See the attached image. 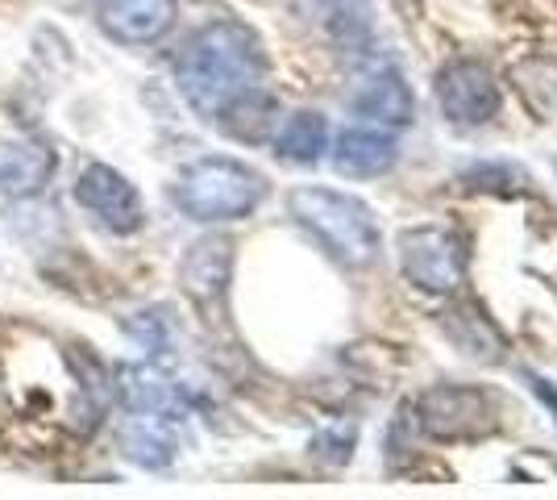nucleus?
I'll return each instance as SVG.
<instances>
[{
    "label": "nucleus",
    "instance_id": "14",
    "mask_svg": "<svg viewBox=\"0 0 557 500\" xmlns=\"http://www.w3.org/2000/svg\"><path fill=\"white\" fill-rule=\"evenodd\" d=\"M54 150L47 143L34 138H17V143H0V192L22 200L34 192L47 188V180L54 175Z\"/></svg>",
    "mask_w": 557,
    "mask_h": 500
},
{
    "label": "nucleus",
    "instance_id": "20",
    "mask_svg": "<svg viewBox=\"0 0 557 500\" xmlns=\"http://www.w3.org/2000/svg\"><path fill=\"white\" fill-rule=\"evenodd\" d=\"M524 380H529V388H533V397L541 401V405L554 413V422H557V383L554 380H545V376H536V371H524Z\"/></svg>",
    "mask_w": 557,
    "mask_h": 500
},
{
    "label": "nucleus",
    "instance_id": "19",
    "mask_svg": "<svg viewBox=\"0 0 557 500\" xmlns=\"http://www.w3.org/2000/svg\"><path fill=\"white\" fill-rule=\"evenodd\" d=\"M354 447H358V426L354 422H333L321 434H312L308 454L317 463H325V467H346L349 459H354Z\"/></svg>",
    "mask_w": 557,
    "mask_h": 500
},
{
    "label": "nucleus",
    "instance_id": "12",
    "mask_svg": "<svg viewBox=\"0 0 557 500\" xmlns=\"http://www.w3.org/2000/svg\"><path fill=\"white\" fill-rule=\"evenodd\" d=\"M442 330L466 358H479V363H499L504 351H508L504 330H499L487 317V309H479L474 301H454V305H445Z\"/></svg>",
    "mask_w": 557,
    "mask_h": 500
},
{
    "label": "nucleus",
    "instance_id": "10",
    "mask_svg": "<svg viewBox=\"0 0 557 500\" xmlns=\"http://www.w3.org/2000/svg\"><path fill=\"white\" fill-rule=\"evenodd\" d=\"M180 17L175 0H100V29L121 47H150L171 34Z\"/></svg>",
    "mask_w": 557,
    "mask_h": 500
},
{
    "label": "nucleus",
    "instance_id": "5",
    "mask_svg": "<svg viewBox=\"0 0 557 500\" xmlns=\"http://www.w3.org/2000/svg\"><path fill=\"white\" fill-rule=\"evenodd\" d=\"M412 426L433 442H479L499 429V397L479 383H433L417 397Z\"/></svg>",
    "mask_w": 557,
    "mask_h": 500
},
{
    "label": "nucleus",
    "instance_id": "18",
    "mask_svg": "<svg viewBox=\"0 0 557 500\" xmlns=\"http://www.w3.org/2000/svg\"><path fill=\"white\" fill-rule=\"evenodd\" d=\"M300 9L308 22H317L329 38H337L346 47L362 42L371 34V9H367V0H300Z\"/></svg>",
    "mask_w": 557,
    "mask_h": 500
},
{
    "label": "nucleus",
    "instance_id": "15",
    "mask_svg": "<svg viewBox=\"0 0 557 500\" xmlns=\"http://www.w3.org/2000/svg\"><path fill=\"white\" fill-rule=\"evenodd\" d=\"M180 451L175 442V422L154 417V413H129V422L121 426V454L129 463H138L146 472H163Z\"/></svg>",
    "mask_w": 557,
    "mask_h": 500
},
{
    "label": "nucleus",
    "instance_id": "17",
    "mask_svg": "<svg viewBox=\"0 0 557 500\" xmlns=\"http://www.w3.org/2000/svg\"><path fill=\"white\" fill-rule=\"evenodd\" d=\"M458 184L470 196H495V200H524L533 196V175L511 159H474L458 171Z\"/></svg>",
    "mask_w": 557,
    "mask_h": 500
},
{
    "label": "nucleus",
    "instance_id": "4",
    "mask_svg": "<svg viewBox=\"0 0 557 500\" xmlns=\"http://www.w3.org/2000/svg\"><path fill=\"white\" fill-rule=\"evenodd\" d=\"M399 276L424 296H454L470 276V239L458 225H412L395 239Z\"/></svg>",
    "mask_w": 557,
    "mask_h": 500
},
{
    "label": "nucleus",
    "instance_id": "2",
    "mask_svg": "<svg viewBox=\"0 0 557 500\" xmlns=\"http://www.w3.org/2000/svg\"><path fill=\"white\" fill-rule=\"evenodd\" d=\"M287 209L342 267H371L383 251V230L367 200L321 184H304L287 196Z\"/></svg>",
    "mask_w": 557,
    "mask_h": 500
},
{
    "label": "nucleus",
    "instance_id": "1",
    "mask_svg": "<svg viewBox=\"0 0 557 500\" xmlns=\"http://www.w3.org/2000/svg\"><path fill=\"white\" fill-rule=\"evenodd\" d=\"M267 80V47L250 25L209 22L175 54V88L200 118H216L237 93Z\"/></svg>",
    "mask_w": 557,
    "mask_h": 500
},
{
    "label": "nucleus",
    "instance_id": "9",
    "mask_svg": "<svg viewBox=\"0 0 557 500\" xmlns=\"http://www.w3.org/2000/svg\"><path fill=\"white\" fill-rule=\"evenodd\" d=\"M333 171L346 180H379L399 163V143L392 130L383 125H349L337 134V143H329Z\"/></svg>",
    "mask_w": 557,
    "mask_h": 500
},
{
    "label": "nucleus",
    "instance_id": "7",
    "mask_svg": "<svg viewBox=\"0 0 557 500\" xmlns=\"http://www.w3.org/2000/svg\"><path fill=\"white\" fill-rule=\"evenodd\" d=\"M346 105L358 121L383 125V130H404L417 121V96L408 88L404 72L392 63H367L354 75Z\"/></svg>",
    "mask_w": 557,
    "mask_h": 500
},
{
    "label": "nucleus",
    "instance_id": "16",
    "mask_svg": "<svg viewBox=\"0 0 557 500\" xmlns=\"http://www.w3.org/2000/svg\"><path fill=\"white\" fill-rule=\"evenodd\" d=\"M275 159L287 167H317L329 155V121L317 109H300L292 118L278 121L275 138Z\"/></svg>",
    "mask_w": 557,
    "mask_h": 500
},
{
    "label": "nucleus",
    "instance_id": "11",
    "mask_svg": "<svg viewBox=\"0 0 557 500\" xmlns=\"http://www.w3.org/2000/svg\"><path fill=\"white\" fill-rule=\"evenodd\" d=\"M233 276V242L230 239H200L180 263V284L200 309H221Z\"/></svg>",
    "mask_w": 557,
    "mask_h": 500
},
{
    "label": "nucleus",
    "instance_id": "3",
    "mask_svg": "<svg viewBox=\"0 0 557 500\" xmlns=\"http://www.w3.org/2000/svg\"><path fill=\"white\" fill-rule=\"evenodd\" d=\"M171 200L180 214L200 221V225L246 221L267 200V175L242 159H230V155H209V159H196L180 171Z\"/></svg>",
    "mask_w": 557,
    "mask_h": 500
},
{
    "label": "nucleus",
    "instance_id": "8",
    "mask_svg": "<svg viewBox=\"0 0 557 500\" xmlns=\"http://www.w3.org/2000/svg\"><path fill=\"white\" fill-rule=\"evenodd\" d=\"M75 200H79L96 221H104L113 234H134L141 225V217H146L138 188L109 163H92L75 180Z\"/></svg>",
    "mask_w": 557,
    "mask_h": 500
},
{
    "label": "nucleus",
    "instance_id": "6",
    "mask_svg": "<svg viewBox=\"0 0 557 500\" xmlns=\"http://www.w3.org/2000/svg\"><path fill=\"white\" fill-rule=\"evenodd\" d=\"M433 96H437V109L449 125L458 130H479V125H491L504 109V88L491 72V63H483L479 54H458L449 59L442 72H437V84H433Z\"/></svg>",
    "mask_w": 557,
    "mask_h": 500
},
{
    "label": "nucleus",
    "instance_id": "13",
    "mask_svg": "<svg viewBox=\"0 0 557 500\" xmlns=\"http://www.w3.org/2000/svg\"><path fill=\"white\" fill-rule=\"evenodd\" d=\"M278 100L262 84H255V88H246V93H237L216 113V125L225 130V138H233V143H246V146H262L275 138L278 130Z\"/></svg>",
    "mask_w": 557,
    "mask_h": 500
}]
</instances>
